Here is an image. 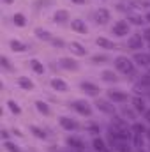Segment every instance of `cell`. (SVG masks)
Segmentation results:
<instances>
[{
    "instance_id": "cell-10",
    "label": "cell",
    "mask_w": 150,
    "mask_h": 152,
    "mask_svg": "<svg viewBox=\"0 0 150 152\" xmlns=\"http://www.w3.org/2000/svg\"><path fill=\"white\" fill-rule=\"evenodd\" d=\"M94 20H95L97 25H106V23L111 20V12H110L106 7H99V9H95V12H94Z\"/></svg>"
},
{
    "instance_id": "cell-36",
    "label": "cell",
    "mask_w": 150,
    "mask_h": 152,
    "mask_svg": "<svg viewBox=\"0 0 150 152\" xmlns=\"http://www.w3.org/2000/svg\"><path fill=\"white\" fill-rule=\"evenodd\" d=\"M141 36L145 39V42L150 44V27H145V28H143V34H141Z\"/></svg>"
},
{
    "instance_id": "cell-24",
    "label": "cell",
    "mask_w": 150,
    "mask_h": 152,
    "mask_svg": "<svg viewBox=\"0 0 150 152\" xmlns=\"http://www.w3.org/2000/svg\"><path fill=\"white\" fill-rule=\"evenodd\" d=\"M11 21H12L14 27H25V25L28 23V21H27V16H25L23 12H14L12 18H11Z\"/></svg>"
},
{
    "instance_id": "cell-9",
    "label": "cell",
    "mask_w": 150,
    "mask_h": 152,
    "mask_svg": "<svg viewBox=\"0 0 150 152\" xmlns=\"http://www.w3.org/2000/svg\"><path fill=\"white\" fill-rule=\"evenodd\" d=\"M133 62L138 66V67H150V53L149 51H136L134 55H133Z\"/></svg>"
},
{
    "instance_id": "cell-33",
    "label": "cell",
    "mask_w": 150,
    "mask_h": 152,
    "mask_svg": "<svg viewBox=\"0 0 150 152\" xmlns=\"http://www.w3.org/2000/svg\"><path fill=\"white\" fill-rule=\"evenodd\" d=\"M7 108L11 110V113H14V115H20V113H21V108H20V104H18L16 101H12V99L7 103Z\"/></svg>"
},
{
    "instance_id": "cell-14",
    "label": "cell",
    "mask_w": 150,
    "mask_h": 152,
    "mask_svg": "<svg viewBox=\"0 0 150 152\" xmlns=\"http://www.w3.org/2000/svg\"><path fill=\"white\" fill-rule=\"evenodd\" d=\"M115 9H117L118 12H122V14H131V12H134V7H133V2H131V0H118V2L115 4Z\"/></svg>"
},
{
    "instance_id": "cell-12",
    "label": "cell",
    "mask_w": 150,
    "mask_h": 152,
    "mask_svg": "<svg viewBox=\"0 0 150 152\" xmlns=\"http://www.w3.org/2000/svg\"><path fill=\"white\" fill-rule=\"evenodd\" d=\"M50 85H51V88L57 90V92H67V90H69L67 81L62 80V78H58V76H53V78L50 80Z\"/></svg>"
},
{
    "instance_id": "cell-35",
    "label": "cell",
    "mask_w": 150,
    "mask_h": 152,
    "mask_svg": "<svg viewBox=\"0 0 150 152\" xmlns=\"http://www.w3.org/2000/svg\"><path fill=\"white\" fill-rule=\"evenodd\" d=\"M0 66H2L4 69H12V67H11V64H9V58H7L5 55H2V57H0Z\"/></svg>"
},
{
    "instance_id": "cell-13",
    "label": "cell",
    "mask_w": 150,
    "mask_h": 152,
    "mask_svg": "<svg viewBox=\"0 0 150 152\" xmlns=\"http://www.w3.org/2000/svg\"><path fill=\"white\" fill-rule=\"evenodd\" d=\"M58 66L62 69H66V71H78L79 69V64L76 62L74 58H71V57H62L58 60Z\"/></svg>"
},
{
    "instance_id": "cell-40",
    "label": "cell",
    "mask_w": 150,
    "mask_h": 152,
    "mask_svg": "<svg viewBox=\"0 0 150 152\" xmlns=\"http://www.w3.org/2000/svg\"><path fill=\"white\" fill-rule=\"evenodd\" d=\"M143 118H145V122H147V124H150V106H149V110L143 113Z\"/></svg>"
},
{
    "instance_id": "cell-5",
    "label": "cell",
    "mask_w": 150,
    "mask_h": 152,
    "mask_svg": "<svg viewBox=\"0 0 150 152\" xmlns=\"http://www.w3.org/2000/svg\"><path fill=\"white\" fill-rule=\"evenodd\" d=\"M108 99L115 103V104H124V103H129L131 101V96L120 88H110L108 90Z\"/></svg>"
},
{
    "instance_id": "cell-8",
    "label": "cell",
    "mask_w": 150,
    "mask_h": 152,
    "mask_svg": "<svg viewBox=\"0 0 150 152\" xmlns=\"http://www.w3.org/2000/svg\"><path fill=\"white\" fill-rule=\"evenodd\" d=\"M131 106H133V110H134L136 113L143 115L149 110V101H147L143 96H134V97H131Z\"/></svg>"
},
{
    "instance_id": "cell-25",
    "label": "cell",
    "mask_w": 150,
    "mask_h": 152,
    "mask_svg": "<svg viewBox=\"0 0 150 152\" xmlns=\"http://www.w3.org/2000/svg\"><path fill=\"white\" fill-rule=\"evenodd\" d=\"M18 87L23 90H34V81L28 76H20L18 78Z\"/></svg>"
},
{
    "instance_id": "cell-28",
    "label": "cell",
    "mask_w": 150,
    "mask_h": 152,
    "mask_svg": "<svg viewBox=\"0 0 150 152\" xmlns=\"http://www.w3.org/2000/svg\"><path fill=\"white\" fill-rule=\"evenodd\" d=\"M36 37L41 39V41H51L53 39V36H51V32L50 30H46V28H36Z\"/></svg>"
},
{
    "instance_id": "cell-16",
    "label": "cell",
    "mask_w": 150,
    "mask_h": 152,
    "mask_svg": "<svg viewBox=\"0 0 150 152\" xmlns=\"http://www.w3.org/2000/svg\"><path fill=\"white\" fill-rule=\"evenodd\" d=\"M92 147H94V151L95 152H111L110 145H108V142H104L101 136H94V140H92Z\"/></svg>"
},
{
    "instance_id": "cell-48",
    "label": "cell",
    "mask_w": 150,
    "mask_h": 152,
    "mask_svg": "<svg viewBox=\"0 0 150 152\" xmlns=\"http://www.w3.org/2000/svg\"><path fill=\"white\" fill-rule=\"evenodd\" d=\"M147 152H150V142H149V147H147Z\"/></svg>"
},
{
    "instance_id": "cell-39",
    "label": "cell",
    "mask_w": 150,
    "mask_h": 152,
    "mask_svg": "<svg viewBox=\"0 0 150 152\" xmlns=\"http://www.w3.org/2000/svg\"><path fill=\"white\" fill-rule=\"evenodd\" d=\"M0 133H2V140L7 142V140H9V131H7V129H2Z\"/></svg>"
},
{
    "instance_id": "cell-31",
    "label": "cell",
    "mask_w": 150,
    "mask_h": 152,
    "mask_svg": "<svg viewBox=\"0 0 150 152\" xmlns=\"http://www.w3.org/2000/svg\"><path fill=\"white\" fill-rule=\"evenodd\" d=\"M36 108H37V112L39 113H42V115H50V106H48V103L46 101H36Z\"/></svg>"
},
{
    "instance_id": "cell-21",
    "label": "cell",
    "mask_w": 150,
    "mask_h": 152,
    "mask_svg": "<svg viewBox=\"0 0 150 152\" xmlns=\"http://www.w3.org/2000/svg\"><path fill=\"white\" fill-rule=\"evenodd\" d=\"M66 143L69 145V149H74V151H81V149H85L81 138H78V136H74V134L67 136V138H66Z\"/></svg>"
},
{
    "instance_id": "cell-20",
    "label": "cell",
    "mask_w": 150,
    "mask_h": 152,
    "mask_svg": "<svg viewBox=\"0 0 150 152\" xmlns=\"http://www.w3.org/2000/svg\"><path fill=\"white\" fill-rule=\"evenodd\" d=\"M69 50H71V53H74L78 57H85L88 51H87V48L81 44V42H78V41H71L69 42Z\"/></svg>"
},
{
    "instance_id": "cell-29",
    "label": "cell",
    "mask_w": 150,
    "mask_h": 152,
    "mask_svg": "<svg viewBox=\"0 0 150 152\" xmlns=\"http://www.w3.org/2000/svg\"><path fill=\"white\" fill-rule=\"evenodd\" d=\"M131 129H133V133H134V134H145L147 126H145V124H141V122H138V120H134V122L131 124Z\"/></svg>"
},
{
    "instance_id": "cell-4",
    "label": "cell",
    "mask_w": 150,
    "mask_h": 152,
    "mask_svg": "<svg viewBox=\"0 0 150 152\" xmlns=\"http://www.w3.org/2000/svg\"><path fill=\"white\" fill-rule=\"evenodd\" d=\"M111 34L115 37H127V34H131V25L127 20H117L111 27Z\"/></svg>"
},
{
    "instance_id": "cell-50",
    "label": "cell",
    "mask_w": 150,
    "mask_h": 152,
    "mask_svg": "<svg viewBox=\"0 0 150 152\" xmlns=\"http://www.w3.org/2000/svg\"><path fill=\"white\" fill-rule=\"evenodd\" d=\"M149 99H150V90H149Z\"/></svg>"
},
{
    "instance_id": "cell-18",
    "label": "cell",
    "mask_w": 150,
    "mask_h": 152,
    "mask_svg": "<svg viewBox=\"0 0 150 152\" xmlns=\"http://www.w3.org/2000/svg\"><path fill=\"white\" fill-rule=\"evenodd\" d=\"M67 20H71V14L67 9H57L53 12V21L55 23H66Z\"/></svg>"
},
{
    "instance_id": "cell-41",
    "label": "cell",
    "mask_w": 150,
    "mask_h": 152,
    "mask_svg": "<svg viewBox=\"0 0 150 152\" xmlns=\"http://www.w3.org/2000/svg\"><path fill=\"white\" fill-rule=\"evenodd\" d=\"M143 16H145V21H147V23H150V11H147Z\"/></svg>"
},
{
    "instance_id": "cell-30",
    "label": "cell",
    "mask_w": 150,
    "mask_h": 152,
    "mask_svg": "<svg viewBox=\"0 0 150 152\" xmlns=\"http://www.w3.org/2000/svg\"><path fill=\"white\" fill-rule=\"evenodd\" d=\"M30 133H32L36 138H39V140H46V138H48V134L44 133V129L39 127V126H30Z\"/></svg>"
},
{
    "instance_id": "cell-34",
    "label": "cell",
    "mask_w": 150,
    "mask_h": 152,
    "mask_svg": "<svg viewBox=\"0 0 150 152\" xmlns=\"http://www.w3.org/2000/svg\"><path fill=\"white\" fill-rule=\"evenodd\" d=\"M4 147H5V151H7V152H21V149H20L14 142H9V140H7V142H4Z\"/></svg>"
},
{
    "instance_id": "cell-27",
    "label": "cell",
    "mask_w": 150,
    "mask_h": 152,
    "mask_svg": "<svg viewBox=\"0 0 150 152\" xmlns=\"http://www.w3.org/2000/svg\"><path fill=\"white\" fill-rule=\"evenodd\" d=\"M30 69H32L36 75H44V66H42V62L37 60V58H32V60H30Z\"/></svg>"
},
{
    "instance_id": "cell-46",
    "label": "cell",
    "mask_w": 150,
    "mask_h": 152,
    "mask_svg": "<svg viewBox=\"0 0 150 152\" xmlns=\"http://www.w3.org/2000/svg\"><path fill=\"white\" fill-rule=\"evenodd\" d=\"M145 75H147V76H149V78H150V67H149V69H147V73H145Z\"/></svg>"
},
{
    "instance_id": "cell-42",
    "label": "cell",
    "mask_w": 150,
    "mask_h": 152,
    "mask_svg": "<svg viewBox=\"0 0 150 152\" xmlns=\"http://www.w3.org/2000/svg\"><path fill=\"white\" fill-rule=\"evenodd\" d=\"M145 138H147V142H150V127H147V131H145Z\"/></svg>"
},
{
    "instance_id": "cell-47",
    "label": "cell",
    "mask_w": 150,
    "mask_h": 152,
    "mask_svg": "<svg viewBox=\"0 0 150 152\" xmlns=\"http://www.w3.org/2000/svg\"><path fill=\"white\" fill-rule=\"evenodd\" d=\"M138 152H147V149H140Z\"/></svg>"
},
{
    "instance_id": "cell-32",
    "label": "cell",
    "mask_w": 150,
    "mask_h": 152,
    "mask_svg": "<svg viewBox=\"0 0 150 152\" xmlns=\"http://www.w3.org/2000/svg\"><path fill=\"white\" fill-rule=\"evenodd\" d=\"M90 60H92V64H104V62H108L110 58H108V55L97 53V55H92V57H90Z\"/></svg>"
},
{
    "instance_id": "cell-49",
    "label": "cell",
    "mask_w": 150,
    "mask_h": 152,
    "mask_svg": "<svg viewBox=\"0 0 150 152\" xmlns=\"http://www.w3.org/2000/svg\"><path fill=\"white\" fill-rule=\"evenodd\" d=\"M76 152H87V151H85V149H81V151H76Z\"/></svg>"
},
{
    "instance_id": "cell-1",
    "label": "cell",
    "mask_w": 150,
    "mask_h": 152,
    "mask_svg": "<svg viewBox=\"0 0 150 152\" xmlns=\"http://www.w3.org/2000/svg\"><path fill=\"white\" fill-rule=\"evenodd\" d=\"M113 62H115V69H117L120 75L134 76V73H136V64H134L131 58H127L125 55H118Z\"/></svg>"
},
{
    "instance_id": "cell-37",
    "label": "cell",
    "mask_w": 150,
    "mask_h": 152,
    "mask_svg": "<svg viewBox=\"0 0 150 152\" xmlns=\"http://www.w3.org/2000/svg\"><path fill=\"white\" fill-rule=\"evenodd\" d=\"M51 42H53V46H57V48H64V46H66V42H64V41H62V39H51Z\"/></svg>"
},
{
    "instance_id": "cell-7",
    "label": "cell",
    "mask_w": 150,
    "mask_h": 152,
    "mask_svg": "<svg viewBox=\"0 0 150 152\" xmlns=\"http://www.w3.org/2000/svg\"><path fill=\"white\" fill-rule=\"evenodd\" d=\"M58 124H60V127L64 129V131H67V133H74L79 129V122L73 118V117H67V115H62L60 118H58Z\"/></svg>"
},
{
    "instance_id": "cell-3",
    "label": "cell",
    "mask_w": 150,
    "mask_h": 152,
    "mask_svg": "<svg viewBox=\"0 0 150 152\" xmlns=\"http://www.w3.org/2000/svg\"><path fill=\"white\" fill-rule=\"evenodd\" d=\"M94 104H95V110H97V112H101V113L110 115V117L117 115V110H115V103H111L110 99H103V97H97Z\"/></svg>"
},
{
    "instance_id": "cell-19",
    "label": "cell",
    "mask_w": 150,
    "mask_h": 152,
    "mask_svg": "<svg viewBox=\"0 0 150 152\" xmlns=\"http://www.w3.org/2000/svg\"><path fill=\"white\" fill-rule=\"evenodd\" d=\"M9 48H11V51H14V53H23V51H27L30 46L25 44V42H21V41H18V39H11V41H9Z\"/></svg>"
},
{
    "instance_id": "cell-43",
    "label": "cell",
    "mask_w": 150,
    "mask_h": 152,
    "mask_svg": "<svg viewBox=\"0 0 150 152\" xmlns=\"http://www.w3.org/2000/svg\"><path fill=\"white\" fill-rule=\"evenodd\" d=\"M73 4H76V5H81V4H85V0H71Z\"/></svg>"
},
{
    "instance_id": "cell-11",
    "label": "cell",
    "mask_w": 150,
    "mask_h": 152,
    "mask_svg": "<svg viewBox=\"0 0 150 152\" xmlns=\"http://www.w3.org/2000/svg\"><path fill=\"white\" fill-rule=\"evenodd\" d=\"M79 88H81L85 94H88V96H94V97H97V96H99V92H101L99 85H97V83H94V81H88V80L81 81V83H79Z\"/></svg>"
},
{
    "instance_id": "cell-23",
    "label": "cell",
    "mask_w": 150,
    "mask_h": 152,
    "mask_svg": "<svg viewBox=\"0 0 150 152\" xmlns=\"http://www.w3.org/2000/svg\"><path fill=\"white\" fill-rule=\"evenodd\" d=\"M101 80L106 83H115V81H118V76L113 69H104V71H101Z\"/></svg>"
},
{
    "instance_id": "cell-38",
    "label": "cell",
    "mask_w": 150,
    "mask_h": 152,
    "mask_svg": "<svg viewBox=\"0 0 150 152\" xmlns=\"http://www.w3.org/2000/svg\"><path fill=\"white\" fill-rule=\"evenodd\" d=\"M51 4V0H36V5L37 7H48Z\"/></svg>"
},
{
    "instance_id": "cell-6",
    "label": "cell",
    "mask_w": 150,
    "mask_h": 152,
    "mask_svg": "<svg viewBox=\"0 0 150 152\" xmlns=\"http://www.w3.org/2000/svg\"><path fill=\"white\" fill-rule=\"evenodd\" d=\"M127 48L131 50V51H143V48H145V39L141 34H131L129 37H127Z\"/></svg>"
},
{
    "instance_id": "cell-45",
    "label": "cell",
    "mask_w": 150,
    "mask_h": 152,
    "mask_svg": "<svg viewBox=\"0 0 150 152\" xmlns=\"http://www.w3.org/2000/svg\"><path fill=\"white\" fill-rule=\"evenodd\" d=\"M124 115H125V117H131V120H133V112H127V110H125Z\"/></svg>"
},
{
    "instance_id": "cell-26",
    "label": "cell",
    "mask_w": 150,
    "mask_h": 152,
    "mask_svg": "<svg viewBox=\"0 0 150 152\" xmlns=\"http://www.w3.org/2000/svg\"><path fill=\"white\" fill-rule=\"evenodd\" d=\"M85 131H87V133H90L92 136H99L101 127H99V124H95L94 120H88V122L85 124Z\"/></svg>"
},
{
    "instance_id": "cell-15",
    "label": "cell",
    "mask_w": 150,
    "mask_h": 152,
    "mask_svg": "<svg viewBox=\"0 0 150 152\" xmlns=\"http://www.w3.org/2000/svg\"><path fill=\"white\" fill-rule=\"evenodd\" d=\"M71 30L76 32V34H87L88 27H87V23L81 18H74V20H71Z\"/></svg>"
},
{
    "instance_id": "cell-17",
    "label": "cell",
    "mask_w": 150,
    "mask_h": 152,
    "mask_svg": "<svg viewBox=\"0 0 150 152\" xmlns=\"http://www.w3.org/2000/svg\"><path fill=\"white\" fill-rule=\"evenodd\" d=\"M127 23L131 25V27H141V25H145L147 21H145V16H141L140 12H131V14H127Z\"/></svg>"
},
{
    "instance_id": "cell-2",
    "label": "cell",
    "mask_w": 150,
    "mask_h": 152,
    "mask_svg": "<svg viewBox=\"0 0 150 152\" xmlns=\"http://www.w3.org/2000/svg\"><path fill=\"white\" fill-rule=\"evenodd\" d=\"M73 108H74V112L78 115H81V117H87V118H90L92 113H94V108H92V104L88 103V101H85V99H74L73 103Z\"/></svg>"
},
{
    "instance_id": "cell-44",
    "label": "cell",
    "mask_w": 150,
    "mask_h": 152,
    "mask_svg": "<svg viewBox=\"0 0 150 152\" xmlns=\"http://www.w3.org/2000/svg\"><path fill=\"white\" fill-rule=\"evenodd\" d=\"M2 4H5V5H9V4H14V0H0Z\"/></svg>"
},
{
    "instance_id": "cell-22",
    "label": "cell",
    "mask_w": 150,
    "mask_h": 152,
    "mask_svg": "<svg viewBox=\"0 0 150 152\" xmlns=\"http://www.w3.org/2000/svg\"><path fill=\"white\" fill-rule=\"evenodd\" d=\"M95 44L99 46V48H103V50H106V51H110V50H115L117 46H115V42H113L111 39H108V37H97L95 39Z\"/></svg>"
}]
</instances>
